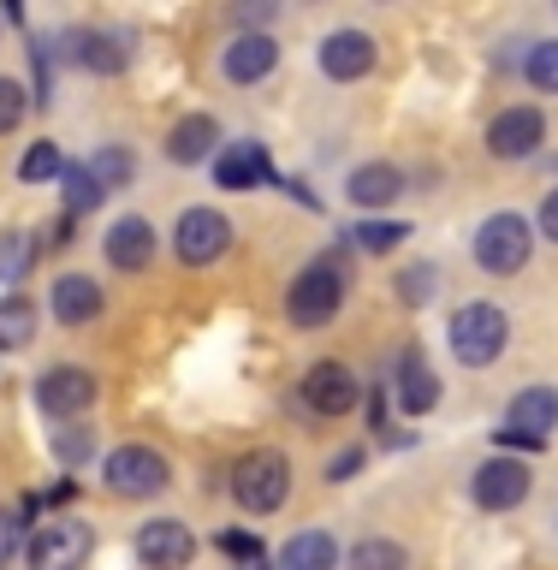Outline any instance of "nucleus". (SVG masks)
<instances>
[{
  "instance_id": "c9c22d12",
  "label": "nucleus",
  "mask_w": 558,
  "mask_h": 570,
  "mask_svg": "<svg viewBox=\"0 0 558 570\" xmlns=\"http://www.w3.org/2000/svg\"><path fill=\"white\" fill-rule=\"evenodd\" d=\"M18 547H25V523H18L12 511H0V564H7Z\"/></svg>"
},
{
  "instance_id": "58836bf2",
  "label": "nucleus",
  "mask_w": 558,
  "mask_h": 570,
  "mask_svg": "<svg viewBox=\"0 0 558 570\" xmlns=\"http://www.w3.org/2000/svg\"><path fill=\"white\" fill-rule=\"evenodd\" d=\"M267 18H274V7H244L238 24H249V36H256V24H267Z\"/></svg>"
},
{
  "instance_id": "b1692460",
  "label": "nucleus",
  "mask_w": 558,
  "mask_h": 570,
  "mask_svg": "<svg viewBox=\"0 0 558 570\" xmlns=\"http://www.w3.org/2000/svg\"><path fill=\"white\" fill-rule=\"evenodd\" d=\"M84 167H89V178H96V185H101L107 196L125 190V185L137 178V160H131V149H119V142H107V149H96V155L84 160Z\"/></svg>"
},
{
  "instance_id": "c85d7f7f",
  "label": "nucleus",
  "mask_w": 558,
  "mask_h": 570,
  "mask_svg": "<svg viewBox=\"0 0 558 570\" xmlns=\"http://www.w3.org/2000/svg\"><path fill=\"white\" fill-rule=\"evenodd\" d=\"M351 238L363 244L369 256H392V249H399V244L410 238V226H404V220H363V226L351 232Z\"/></svg>"
},
{
  "instance_id": "2eb2a0df",
  "label": "nucleus",
  "mask_w": 558,
  "mask_h": 570,
  "mask_svg": "<svg viewBox=\"0 0 558 570\" xmlns=\"http://www.w3.org/2000/svg\"><path fill=\"white\" fill-rule=\"evenodd\" d=\"M66 42H71V60L96 71V78H119L131 66V36L125 30H71Z\"/></svg>"
},
{
  "instance_id": "f704fd0d",
  "label": "nucleus",
  "mask_w": 558,
  "mask_h": 570,
  "mask_svg": "<svg viewBox=\"0 0 558 570\" xmlns=\"http://www.w3.org/2000/svg\"><path fill=\"white\" fill-rule=\"evenodd\" d=\"M25 262H30V238H25V232H7V238H0V274L18 279V274H25Z\"/></svg>"
},
{
  "instance_id": "4be33fe9",
  "label": "nucleus",
  "mask_w": 558,
  "mask_h": 570,
  "mask_svg": "<svg viewBox=\"0 0 558 570\" xmlns=\"http://www.w3.org/2000/svg\"><path fill=\"white\" fill-rule=\"evenodd\" d=\"M214 142H221V125H214L208 114H185L167 131V160H178V167H196V160L214 155Z\"/></svg>"
},
{
  "instance_id": "a878e982",
  "label": "nucleus",
  "mask_w": 558,
  "mask_h": 570,
  "mask_svg": "<svg viewBox=\"0 0 558 570\" xmlns=\"http://www.w3.org/2000/svg\"><path fill=\"white\" fill-rule=\"evenodd\" d=\"M36 338V303L30 297H0V351H25Z\"/></svg>"
},
{
  "instance_id": "4c0bfd02",
  "label": "nucleus",
  "mask_w": 558,
  "mask_h": 570,
  "mask_svg": "<svg viewBox=\"0 0 558 570\" xmlns=\"http://www.w3.org/2000/svg\"><path fill=\"white\" fill-rule=\"evenodd\" d=\"M535 226H541V238H552V244H558V190H547V203H541V220H535Z\"/></svg>"
},
{
  "instance_id": "5701e85b",
  "label": "nucleus",
  "mask_w": 558,
  "mask_h": 570,
  "mask_svg": "<svg viewBox=\"0 0 558 570\" xmlns=\"http://www.w3.org/2000/svg\"><path fill=\"white\" fill-rule=\"evenodd\" d=\"M280 570H339V541L327 529H303L280 547Z\"/></svg>"
},
{
  "instance_id": "dca6fc26",
  "label": "nucleus",
  "mask_w": 558,
  "mask_h": 570,
  "mask_svg": "<svg viewBox=\"0 0 558 570\" xmlns=\"http://www.w3.org/2000/svg\"><path fill=\"white\" fill-rule=\"evenodd\" d=\"M101 249H107V262H114L119 274H143V267L155 262V226L143 220V214H125V220L107 226Z\"/></svg>"
},
{
  "instance_id": "423d86ee",
  "label": "nucleus",
  "mask_w": 558,
  "mask_h": 570,
  "mask_svg": "<svg viewBox=\"0 0 558 570\" xmlns=\"http://www.w3.org/2000/svg\"><path fill=\"white\" fill-rule=\"evenodd\" d=\"M232 249V220L221 208H185L173 226V256L185 267H208Z\"/></svg>"
},
{
  "instance_id": "f8f14e48",
  "label": "nucleus",
  "mask_w": 558,
  "mask_h": 570,
  "mask_svg": "<svg viewBox=\"0 0 558 570\" xmlns=\"http://www.w3.org/2000/svg\"><path fill=\"white\" fill-rule=\"evenodd\" d=\"M374 60H381V48H374V36H363V30H333V36H321V48H315L321 78H333V83L369 78Z\"/></svg>"
},
{
  "instance_id": "ddd939ff",
  "label": "nucleus",
  "mask_w": 558,
  "mask_h": 570,
  "mask_svg": "<svg viewBox=\"0 0 558 570\" xmlns=\"http://www.w3.org/2000/svg\"><path fill=\"white\" fill-rule=\"evenodd\" d=\"M356 399H363V386H356V374L345 363H310V374H303V404L315 410V416H345V410H356Z\"/></svg>"
},
{
  "instance_id": "7c9ffc66",
  "label": "nucleus",
  "mask_w": 558,
  "mask_h": 570,
  "mask_svg": "<svg viewBox=\"0 0 558 570\" xmlns=\"http://www.w3.org/2000/svg\"><path fill=\"white\" fill-rule=\"evenodd\" d=\"M529 83L535 89H547V96H558V36H552V42H535L529 48Z\"/></svg>"
},
{
  "instance_id": "bb28decb",
  "label": "nucleus",
  "mask_w": 558,
  "mask_h": 570,
  "mask_svg": "<svg viewBox=\"0 0 558 570\" xmlns=\"http://www.w3.org/2000/svg\"><path fill=\"white\" fill-rule=\"evenodd\" d=\"M66 173V155H60V142H30L25 149V160H18V178H25V185H48V178H60Z\"/></svg>"
},
{
  "instance_id": "c756f323",
  "label": "nucleus",
  "mask_w": 558,
  "mask_h": 570,
  "mask_svg": "<svg viewBox=\"0 0 558 570\" xmlns=\"http://www.w3.org/2000/svg\"><path fill=\"white\" fill-rule=\"evenodd\" d=\"M434 285H440V267H434V262L404 267V274H399V303H410V309H417V303L434 297Z\"/></svg>"
},
{
  "instance_id": "9d476101",
  "label": "nucleus",
  "mask_w": 558,
  "mask_h": 570,
  "mask_svg": "<svg viewBox=\"0 0 558 570\" xmlns=\"http://www.w3.org/2000/svg\"><path fill=\"white\" fill-rule=\"evenodd\" d=\"M529 488H535V475H529L523 458H488L470 475V493H476L481 511H517L529 499Z\"/></svg>"
},
{
  "instance_id": "4468645a",
  "label": "nucleus",
  "mask_w": 558,
  "mask_h": 570,
  "mask_svg": "<svg viewBox=\"0 0 558 570\" xmlns=\"http://www.w3.org/2000/svg\"><path fill=\"white\" fill-rule=\"evenodd\" d=\"M552 428H558V386H523L506 404V428H499V434H517V440L541 445Z\"/></svg>"
},
{
  "instance_id": "ea45409f",
  "label": "nucleus",
  "mask_w": 558,
  "mask_h": 570,
  "mask_svg": "<svg viewBox=\"0 0 558 570\" xmlns=\"http://www.w3.org/2000/svg\"><path fill=\"white\" fill-rule=\"evenodd\" d=\"M386 422V399H381V392H369V428H381Z\"/></svg>"
},
{
  "instance_id": "f03ea898",
  "label": "nucleus",
  "mask_w": 558,
  "mask_h": 570,
  "mask_svg": "<svg viewBox=\"0 0 558 570\" xmlns=\"http://www.w3.org/2000/svg\"><path fill=\"white\" fill-rule=\"evenodd\" d=\"M232 499H238L244 511H280L285 499H292V458L274 452V445H262V452H244L232 463Z\"/></svg>"
},
{
  "instance_id": "20e7f679",
  "label": "nucleus",
  "mask_w": 558,
  "mask_h": 570,
  "mask_svg": "<svg viewBox=\"0 0 558 570\" xmlns=\"http://www.w3.org/2000/svg\"><path fill=\"white\" fill-rule=\"evenodd\" d=\"M529 256H535V226L517 208L488 214V220L476 226V262L488 267V274H523Z\"/></svg>"
},
{
  "instance_id": "1a4fd4ad",
  "label": "nucleus",
  "mask_w": 558,
  "mask_h": 570,
  "mask_svg": "<svg viewBox=\"0 0 558 570\" xmlns=\"http://www.w3.org/2000/svg\"><path fill=\"white\" fill-rule=\"evenodd\" d=\"M131 552H137L143 570H190L196 534H190V523H178V517H155V523L137 529Z\"/></svg>"
},
{
  "instance_id": "39448f33",
  "label": "nucleus",
  "mask_w": 558,
  "mask_h": 570,
  "mask_svg": "<svg viewBox=\"0 0 558 570\" xmlns=\"http://www.w3.org/2000/svg\"><path fill=\"white\" fill-rule=\"evenodd\" d=\"M101 481H107V493H119V499H155V493H167L173 470L155 445H114L101 463Z\"/></svg>"
},
{
  "instance_id": "f3484780",
  "label": "nucleus",
  "mask_w": 558,
  "mask_h": 570,
  "mask_svg": "<svg viewBox=\"0 0 558 570\" xmlns=\"http://www.w3.org/2000/svg\"><path fill=\"white\" fill-rule=\"evenodd\" d=\"M280 66V42H274V36H232V42H226V53H221V71H226V78L232 83H262L267 78V71H274Z\"/></svg>"
},
{
  "instance_id": "6ab92c4d",
  "label": "nucleus",
  "mask_w": 558,
  "mask_h": 570,
  "mask_svg": "<svg viewBox=\"0 0 558 570\" xmlns=\"http://www.w3.org/2000/svg\"><path fill=\"white\" fill-rule=\"evenodd\" d=\"M214 178H221V190H249V185H267V178H274V160H267V149L256 137H244V142H226L221 149Z\"/></svg>"
},
{
  "instance_id": "f257e3e1",
  "label": "nucleus",
  "mask_w": 558,
  "mask_h": 570,
  "mask_svg": "<svg viewBox=\"0 0 558 570\" xmlns=\"http://www.w3.org/2000/svg\"><path fill=\"white\" fill-rule=\"evenodd\" d=\"M339 309H345V256H321L285 285V315L297 327H327Z\"/></svg>"
},
{
  "instance_id": "6e6552de",
  "label": "nucleus",
  "mask_w": 558,
  "mask_h": 570,
  "mask_svg": "<svg viewBox=\"0 0 558 570\" xmlns=\"http://www.w3.org/2000/svg\"><path fill=\"white\" fill-rule=\"evenodd\" d=\"M96 374L78 368V363H53L48 374H36V410L53 422H71V416H84L89 404H96Z\"/></svg>"
},
{
  "instance_id": "412c9836",
  "label": "nucleus",
  "mask_w": 558,
  "mask_h": 570,
  "mask_svg": "<svg viewBox=\"0 0 558 570\" xmlns=\"http://www.w3.org/2000/svg\"><path fill=\"white\" fill-rule=\"evenodd\" d=\"M345 196H351L356 208H392V203L404 196V173L392 167V160H369V167H356V173H351Z\"/></svg>"
},
{
  "instance_id": "9b49d317",
  "label": "nucleus",
  "mask_w": 558,
  "mask_h": 570,
  "mask_svg": "<svg viewBox=\"0 0 558 570\" xmlns=\"http://www.w3.org/2000/svg\"><path fill=\"white\" fill-rule=\"evenodd\" d=\"M541 142H547L541 107H506V114H493V125H488V155L493 160H529V155H541Z\"/></svg>"
},
{
  "instance_id": "0eeeda50",
  "label": "nucleus",
  "mask_w": 558,
  "mask_h": 570,
  "mask_svg": "<svg viewBox=\"0 0 558 570\" xmlns=\"http://www.w3.org/2000/svg\"><path fill=\"white\" fill-rule=\"evenodd\" d=\"M96 552V534L78 517H53L30 534V570H84Z\"/></svg>"
},
{
  "instance_id": "cd10ccee",
  "label": "nucleus",
  "mask_w": 558,
  "mask_h": 570,
  "mask_svg": "<svg viewBox=\"0 0 558 570\" xmlns=\"http://www.w3.org/2000/svg\"><path fill=\"white\" fill-rule=\"evenodd\" d=\"M60 178H66V214H89V208H101V203H107V190L96 185V178H89L84 160H78V167H66Z\"/></svg>"
},
{
  "instance_id": "2f4dec72",
  "label": "nucleus",
  "mask_w": 558,
  "mask_h": 570,
  "mask_svg": "<svg viewBox=\"0 0 558 570\" xmlns=\"http://www.w3.org/2000/svg\"><path fill=\"white\" fill-rule=\"evenodd\" d=\"M53 458L60 463H89L96 458V428H60V434H53Z\"/></svg>"
},
{
  "instance_id": "393cba45",
  "label": "nucleus",
  "mask_w": 558,
  "mask_h": 570,
  "mask_svg": "<svg viewBox=\"0 0 558 570\" xmlns=\"http://www.w3.org/2000/svg\"><path fill=\"white\" fill-rule=\"evenodd\" d=\"M345 570H410V552L399 541H386V534H369V541H356L345 552Z\"/></svg>"
},
{
  "instance_id": "aec40b11",
  "label": "nucleus",
  "mask_w": 558,
  "mask_h": 570,
  "mask_svg": "<svg viewBox=\"0 0 558 570\" xmlns=\"http://www.w3.org/2000/svg\"><path fill=\"white\" fill-rule=\"evenodd\" d=\"M101 309H107V297H101V285L89 274H60V279H53V321H66V327H89Z\"/></svg>"
},
{
  "instance_id": "7ed1b4c3",
  "label": "nucleus",
  "mask_w": 558,
  "mask_h": 570,
  "mask_svg": "<svg viewBox=\"0 0 558 570\" xmlns=\"http://www.w3.org/2000/svg\"><path fill=\"white\" fill-rule=\"evenodd\" d=\"M506 338H511V321H506L499 303H463V309L452 315V356H458L463 368L499 363Z\"/></svg>"
},
{
  "instance_id": "72a5a7b5",
  "label": "nucleus",
  "mask_w": 558,
  "mask_h": 570,
  "mask_svg": "<svg viewBox=\"0 0 558 570\" xmlns=\"http://www.w3.org/2000/svg\"><path fill=\"white\" fill-rule=\"evenodd\" d=\"M25 107H30V96L18 89L12 78H0V137L7 131H18V119H25Z\"/></svg>"
},
{
  "instance_id": "a211bd4d",
  "label": "nucleus",
  "mask_w": 558,
  "mask_h": 570,
  "mask_svg": "<svg viewBox=\"0 0 558 570\" xmlns=\"http://www.w3.org/2000/svg\"><path fill=\"white\" fill-rule=\"evenodd\" d=\"M434 404H440V374H434V363H428L422 345H410L399 356V410L404 416H428Z\"/></svg>"
},
{
  "instance_id": "473e14b6",
  "label": "nucleus",
  "mask_w": 558,
  "mask_h": 570,
  "mask_svg": "<svg viewBox=\"0 0 558 570\" xmlns=\"http://www.w3.org/2000/svg\"><path fill=\"white\" fill-rule=\"evenodd\" d=\"M214 547H221L226 559H238L244 570H249V564H262V541H256L249 529H221V541H214Z\"/></svg>"
},
{
  "instance_id": "e433bc0d",
  "label": "nucleus",
  "mask_w": 558,
  "mask_h": 570,
  "mask_svg": "<svg viewBox=\"0 0 558 570\" xmlns=\"http://www.w3.org/2000/svg\"><path fill=\"white\" fill-rule=\"evenodd\" d=\"M356 470H363V445H345V452L327 463V481H351Z\"/></svg>"
}]
</instances>
